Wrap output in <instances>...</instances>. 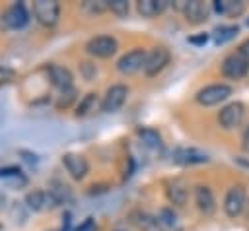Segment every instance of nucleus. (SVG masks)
I'll return each instance as SVG.
<instances>
[{
	"mask_svg": "<svg viewBox=\"0 0 249 231\" xmlns=\"http://www.w3.org/2000/svg\"><path fill=\"white\" fill-rule=\"evenodd\" d=\"M220 72L226 80H241L249 72V58H245L239 50L228 52L220 62Z\"/></svg>",
	"mask_w": 249,
	"mask_h": 231,
	"instance_id": "f257e3e1",
	"label": "nucleus"
},
{
	"mask_svg": "<svg viewBox=\"0 0 249 231\" xmlns=\"http://www.w3.org/2000/svg\"><path fill=\"white\" fill-rule=\"evenodd\" d=\"M245 204H247V192H245V186L243 184H231L228 190H226V196H224V214L230 217V219H235L237 215H241L245 212Z\"/></svg>",
	"mask_w": 249,
	"mask_h": 231,
	"instance_id": "f03ea898",
	"label": "nucleus"
},
{
	"mask_svg": "<svg viewBox=\"0 0 249 231\" xmlns=\"http://www.w3.org/2000/svg\"><path fill=\"white\" fill-rule=\"evenodd\" d=\"M230 95H231V85H228V83H210V85H204L196 91L195 101L200 107H214V105H220L222 101H226Z\"/></svg>",
	"mask_w": 249,
	"mask_h": 231,
	"instance_id": "7ed1b4c3",
	"label": "nucleus"
},
{
	"mask_svg": "<svg viewBox=\"0 0 249 231\" xmlns=\"http://www.w3.org/2000/svg\"><path fill=\"white\" fill-rule=\"evenodd\" d=\"M31 12L37 23L43 27H54L60 17V4L56 0H35Z\"/></svg>",
	"mask_w": 249,
	"mask_h": 231,
	"instance_id": "20e7f679",
	"label": "nucleus"
},
{
	"mask_svg": "<svg viewBox=\"0 0 249 231\" xmlns=\"http://www.w3.org/2000/svg\"><path fill=\"white\" fill-rule=\"evenodd\" d=\"M245 118V105L241 101H231L228 105H224L218 111V124L222 130H235Z\"/></svg>",
	"mask_w": 249,
	"mask_h": 231,
	"instance_id": "39448f33",
	"label": "nucleus"
},
{
	"mask_svg": "<svg viewBox=\"0 0 249 231\" xmlns=\"http://www.w3.org/2000/svg\"><path fill=\"white\" fill-rule=\"evenodd\" d=\"M29 21V12L25 10V6L21 2H14L12 6H8L2 14H0V25L4 29H21L25 27Z\"/></svg>",
	"mask_w": 249,
	"mask_h": 231,
	"instance_id": "423d86ee",
	"label": "nucleus"
},
{
	"mask_svg": "<svg viewBox=\"0 0 249 231\" xmlns=\"http://www.w3.org/2000/svg\"><path fill=\"white\" fill-rule=\"evenodd\" d=\"M119 43L111 35H95L86 43V52L95 58H109L117 52Z\"/></svg>",
	"mask_w": 249,
	"mask_h": 231,
	"instance_id": "0eeeda50",
	"label": "nucleus"
},
{
	"mask_svg": "<svg viewBox=\"0 0 249 231\" xmlns=\"http://www.w3.org/2000/svg\"><path fill=\"white\" fill-rule=\"evenodd\" d=\"M169 60H171V52L165 47H154L152 50H148L142 70H144V74L148 78H154L169 64Z\"/></svg>",
	"mask_w": 249,
	"mask_h": 231,
	"instance_id": "6e6552de",
	"label": "nucleus"
},
{
	"mask_svg": "<svg viewBox=\"0 0 249 231\" xmlns=\"http://www.w3.org/2000/svg\"><path fill=\"white\" fill-rule=\"evenodd\" d=\"M126 97H128V87H126L124 83H115V85H111V87L105 91L103 99H101V111H103V113H117V111L124 105Z\"/></svg>",
	"mask_w": 249,
	"mask_h": 231,
	"instance_id": "1a4fd4ad",
	"label": "nucleus"
},
{
	"mask_svg": "<svg viewBox=\"0 0 249 231\" xmlns=\"http://www.w3.org/2000/svg\"><path fill=\"white\" fill-rule=\"evenodd\" d=\"M148 50L144 49H132L128 52H124L119 60H117V70L124 76H130L134 72H138L140 68H144V60H146Z\"/></svg>",
	"mask_w": 249,
	"mask_h": 231,
	"instance_id": "9d476101",
	"label": "nucleus"
},
{
	"mask_svg": "<svg viewBox=\"0 0 249 231\" xmlns=\"http://www.w3.org/2000/svg\"><path fill=\"white\" fill-rule=\"evenodd\" d=\"M183 17L187 23L191 25H200L208 19L210 16V6L206 2H200V0H191V2H185L183 0V10H181Z\"/></svg>",
	"mask_w": 249,
	"mask_h": 231,
	"instance_id": "9b49d317",
	"label": "nucleus"
},
{
	"mask_svg": "<svg viewBox=\"0 0 249 231\" xmlns=\"http://www.w3.org/2000/svg\"><path fill=\"white\" fill-rule=\"evenodd\" d=\"M62 165L74 181H82L89 173V163L82 153H74V151L64 153L62 155Z\"/></svg>",
	"mask_w": 249,
	"mask_h": 231,
	"instance_id": "f8f14e48",
	"label": "nucleus"
},
{
	"mask_svg": "<svg viewBox=\"0 0 249 231\" xmlns=\"http://www.w3.org/2000/svg\"><path fill=\"white\" fill-rule=\"evenodd\" d=\"M165 196L171 206L183 208L189 202V184L183 179H169L165 181Z\"/></svg>",
	"mask_w": 249,
	"mask_h": 231,
	"instance_id": "ddd939ff",
	"label": "nucleus"
},
{
	"mask_svg": "<svg viewBox=\"0 0 249 231\" xmlns=\"http://www.w3.org/2000/svg\"><path fill=\"white\" fill-rule=\"evenodd\" d=\"M195 206L206 217L216 212L218 204H216V198H214V192H212L210 186H206V184H196L195 186Z\"/></svg>",
	"mask_w": 249,
	"mask_h": 231,
	"instance_id": "4468645a",
	"label": "nucleus"
},
{
	"mask_svg": "<svg viewBox=\"0 0 249 231\" xmlns=\"http://www.w3.org/2000/svg\"><path fill=\"white\" fill-rule=\"evenodd\" d=\"M45 70H47V76H49L51 83H53L58 91H64V89L74 87L72 72H70L66 66H60V64H49Z\"/></svg>",
	"mask_w": 249,
	"mask_h": 231,
	"instance_id": "2eb2a0df",
	"label": "nucleus"
},
{
	"mask_svg": "<svg viewBox=\"0 0 249 231\" xmlns=\"http://www.w3.org/2000/svg\"><path fill=\"white\" fill-rule=\"evenodd\" d=\"M212 10L218 16L239 17V16L245 14V2H241V0H214L212 2Z\"/></svg>",
	"mask_w": 249,
	"mask_h": 231,
	"instance_id": "dca6fc26",
	"label": "nucleus"
},
{
	"mask_svg": "<svg viewBox=\"0 0 249 231\" xmlns=\"http://www.w3.org/2000/svg\"><path fill=\"white\" fill-rule=\"evenodd\" d=\"M97 107L101 109L99 95H97L95 91H89V93H86V95L80 99V103L76 105L74 115H76V118H86V116H89L93 111H97Z\"/></svg>",
	"mask_w": 249,
	"mask_h": 231,
	"instance_id": "f3484780",
	"label": "nucleus"
},
{
	"mask_svg": "<svg viewBox=\"0 0 249 231\" xmlns=\"http://www.w3.org/2000/svg\"><path fill=\"white\" fill-rule=\"evenodd\" d=\"M167 6H169L167 0H138L136 2V12L142 17H156V16L163 14Z\"/></svg>",
	"mask_w": 249,
	"mask_h": 231,
	"instance_id": "a211bd4d",
	"label": "nucleus"
},
{
	"mask_svg": "<svg viewBox=\"0 0 249 231\" xmlns=\"http://www.w3.org/2000/svg\"><path fill=\"white\" fill-rule=\"evenodd\" d=\"M173 161L179 165H198V163H206L208 157L198 153L196 149H187V148H179L173 151Z\"/></svg>",
	"mask_w": 249,
	"mask_h": 231,
	"instance_id": "6ab92c4d",
	"label": "nucleus"
},
{
	"mask_svg": "<svg viewBox=\"0 0 249 231\" xmlns=\"http://www.w3.org/2000/svg\"><path fill=\"white\" fill-rule=\"evenodd\" d=\"M47 194H49V198H51V206H53V208L58 206V204H64V202H68V200L72 198L70 188H68L64 182H60V181H53V182L49 184Z\"/></svg>",
	"mask_w": 249,
	"mask_h": 231,
	"instance_id": "aec40b11",
	"label": "nucleus"
},
{
	"mask_svg": "<svg viewBox=\"0 0 249 231\" xmlns=\"http://www.w3.org/2000/svg\"><path fill=\"white\" fill-rule=\"evenodd\" d=\"M25 206L27 210H33V212H41L43 208L51 206V198L47 194V190H31L25 194ZM53 208V206H51Z\"/></svg>",
	"mask_w": 249,
	"mask_h": 231,
	"instance_id": "412c9836",
	"label": "nucleus"
},
{
	"mask_svg": "<svg viewBox=\"0 0 249 231\" xmlns=\"http://www.w3.org/2000/svg\"><path fill=\"white\" fill-rule=\"evenodd\" d=\"M128 219H130L132 225H136V227L142 229V231H150V229H154L156 223H158L156 217H152L150 214H146V212H142V210L130 212V214H128Z\"/></svg>",
	"mask_w": 249,
	"mask_h": 231,
	"instance_id": "4be33fe9",
	"label": "nucleus"
},
{
	"mask_svg": "<svg viewBox=\"0 0 249 231\" xmlns=\"http://www.w3.org/2000/svg\"><path fill=\"white\" fill-rule=\"evenodd\" d=\"M136 132H138V136H140L144 146H148L152 149H160L161 148V136H160L158 130H154V128H138Z\"/></svg>",
	"mask_w": 249,
	"mask_h": 231,
	"instance_id": "5701e85b",
	"label": "nucleus"
},
{
	"mask_svg": "<svg viewBox=\"0 0 249 231\" xmlns=\"http://www.w3.org/2000/svg\"><path fill=\"white\" fill-rule=\"evenodd\" d=\"M76 97H78V91H76V87H70V89H64V91H60V93H58V97H56V101H54V107H56L58 111H64V109H70V107L74 105V101H76Z\"/></svg>",
	"mask_w": 249,
	"mask_h": 231,
	"instance_id": "b1692460",
	"label": "nucleus"
},
{
	"mask_svg": "<svg viewBox=\"0 0 249 231\" xmlns=\"http://www.w3.org/2000/svg\"><path fill=\"white\" fill-rule=\"evenodd\" d=\"M80 8L86 14H89V16H99V14H103V12L109 10L107 0H86V2L80 4Z\"/></svg>",
	"mask_w": 249,
	"mask_h": 231,
	"instance_id": "393cba45",
	"label": "nucleus"
},
{
	"mask_svg": "<svg viewBox=\"0 0 249 231\" xmlns=\"http://www.w3.org/2000/svg\"><path fill=\"white\" fill-rule=\"evenodd\" d=\"M237 31H239V27L237 25H228V27H218L216 29V45H222V43H226V41H230L231 37H235L237 35Z\"/></svg>",
	"mask_w": 249,
	"mask_h": 231,
	"instance_id": "a878e982",
	"label": "nucleus"
},
{
	"mask_svg": "<svg viewBox=\"0 0 249 231\" xmlns=\"http://www.w3.org/2000/svg\"><path fill=\"white\" fill-rule=\"evenodd\" d=\"M107 6H109V12H113L119 17H124L128 14V10H130L126 0H107Z\"/></svg>",
	"mask_w": 249,
	"mask_h": 231,
	"instance_id": "bb28decb",
	"label": "nucleus"
},
{
	"mask_svg": "<svg viewBox=\"0 0 249 231\" xmlns=\"http://www.w3.org/2000/svg\"><path fill=\"white\" fill-rule=\"evenodd\" d=\"M0 177H2V179H16V181H19L21 184L25 182V179L21 177V171H19L18 167H4V169H0Z\"/></svg>",
	"mask_w": 249,
	"mask_h": 231,
	"instance_id": "cd10ccee",
	"label": "nucleus"
},
{
	"mask_svg": "<svg viewBox=\"0 0 249 231\" xmlns=\"http://www.w3.org/2000/svg\"><path fill=\"white\" fill-rule=\"evenodd\" d=\"M80 70H82V76H84V80H88V82H91L93 78H95V74H97V68H95V64H91V62H80Z\"/></svg>",
	"mask_w": 249,
	"mask_h": 231,
	"instance_id": "c85d7f7f",
	"label": "nucleus"
},
{
	"mask_svg": "<svg viewBox=\"0 0 249 231\" xmlns=\"http://www.w3.org/2000/svg\"><path fill=\"white\" fill-rule=\"evenodd\" d=\"M10 214H12V219H14V221H18V215L21 217V223L27 219V212H23V204H19V202H14Z\"/></svg>",
	"mask_w": 249,
	"mask_h": 231,
	"instance_id": "c756f323",
	"label": "nucleus"
},
{
	"mask_svg": "<svg viewBox=\"0 0 249 231\" xmlns=\"http://www.w3.org/2000/svg\"><path fill=\"white\" fill-rule=\"evenodd\" d=\"M160 217H161V221L165 223V225H175V214L169 210V208H163V210H160Z\"/></svg>",
	"mask_w": 249,
	"mask_h": 231,
	"instance_id": "7c9ffc66",
	"label": "nucleus"
},
{
	"mask_svg": "<svg viewBox=\"0 0 249 231\" xmlns=\"http://www.w3.org/2000/svg\"><path fill=\"white\" fill-rule=\"evenodd\" d=\"M191 45H195V47H202V45H206V41H208V33H198V35H193V37H189L187 39Z\"/></svg>",
	"mask_w": 249,
	"mask_h": 231,
	"instance_id": "2f4dec72",
	"label": "nucleus"
},
{
	"mask_svg": "<svg viewBox=\"0 0 249 231\" xmlns=\"http://www.w3.org/2000/svg\"><path fill=\"white\" fill-rule=\"evenodd\" d=\"M109 188H111V186H109L107 182H97V184H91V186H89L88 194H91V196H93V194H103V192H107Z\"/></svg>",
	"mask_w": 249,
	"mask_h": 231,
	"instance_id": "473e14b6",
	"label": "nucleus"
},
{
	"mask_svg": "<svg viewBox=\"0 0 249 231\" xmlns=\"http://www.w3.org/2000/svg\"><path fill=\"white\" fill-rule=\"evenodd\" d=\"M241 149L245 151V153H249V126L243 130V134H241Z\"/></svg>",
	"mask_w": 249,
	"mask_h": 231,
	"instance_id": "72a5a7b5",
	"label": "nucleus"
},
{
	"mask_svg": "<svg viewBox=\"0 0 249 231\" xmlns=\"http://www.w3.org/2000/svg\"><path fill=\"white\" fill-rule=\"evenodd\" d=\"M12 76H14V70H12V68L0 66V80H2V82H8Z\"/></svg>",
	"mask_w": 249,
	"mask_h": 231,
	"instance_id": "f704fd0d",
	"label": "nucleus"
},
{
	"mask_svg": "<svg viewBox=\"0 0 249 231\" xmlns=\"http://www.w3.org/2000/svg\"><path fill=\"white\" fill-rule=\"evenodd\" d=\"M19 155H23V159H25V161H29V163H37V161H39L35 153H31V151H25V149H19Z\"/></svg>",
	"mask_w": 249,
	"mask_h": 231,
	"instance_id": "c9c22d12",
	"label": "nucleus"
},
{
	"mask_svg": "<svg viewBox=\"0 0 249 231\" xmlns=\"http://www.w3.org/2000/svg\"><path fill=\"white\" fill-rule=\"evenodd\" d=\"M237 50H239V52H241L245 58H249V39H245V41H243V43L237 47Z\"/></svg>",
	"mask_w": 249,
	"mask_h": 231,
	"instance_id": "e433bc0d",
	"label": "nucleus"
},
{
	"mask_svg": "<svg viewBox=\"0 0 249 231\" xmlns=\"http://www.w3.org/2000/svg\"><path fill=\"white\" fill-rule=\"evenodd\" d=\"M245 217H247V221H249V198H247V204H245Z\"/></svg>",
	"mask_w": 249,
	"mask_h": 231,
	"instance_id": "4c0bfd02",
	"label": "nucleus"
}]
</instances>
